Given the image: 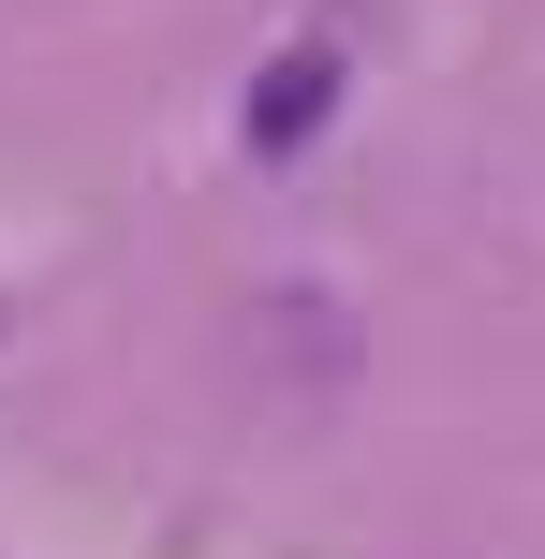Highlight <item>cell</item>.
<instances>
[{
    "label": "cell",
    "mask_w": 545,
    "mask_h": 559,
    "mask_svg": "<svg viewBox=\"0 0 545 559\" xmlns=\"http://www.w3.org/2000/svg\"><path fill=\"white\" fill-rule=\"evenodd\" d=\"M324 88H340V74H324V59H281V74L251 88V147H265V163H281L295 133H324Z\"/></svg>",
    "instance_id": "cell-1"
}]
</instances>
